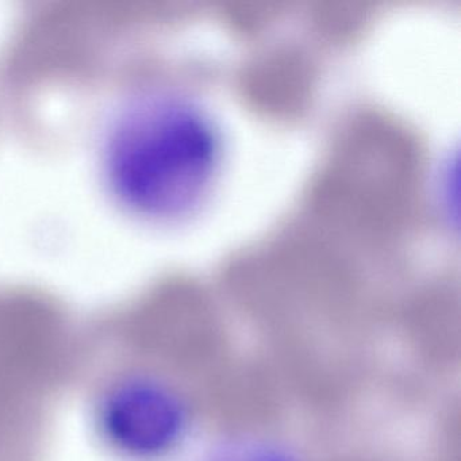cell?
I'll list each match as a JSON object with an SVG mask.
<instances>
[{"mask_svg": "<svg viewBox=\"0 0 461 461\" xmlns=\"http://www.w3.org/2000/svg\"><path fill=\"white\" fill-rule=\"evenodd\" d=\"M98 425L110 447L136 461L176 452L193 428L190 402L163 380L136 376L115 383L98 404Z\"/></svg>", "mask_w": 461, "mask_h": 461, "instance_id": "7a4b0ae2", "label": "cell"}, {"mask_svg": "<svg viewBox=\"0 0 461 461\" xmlns=\"http://www.w3.org/2000/svg\"><path fill=\"white\" fill-rule=\"evenodd\" d=\"M204 461H301L295 453L264 438H236L215 447Z\"/></svg>", "mask_w": 461, "mask_h": 461, "instance_id": "3957f363", "label": "cell"}, {"mask_svg": "<svg viewBox=\"0 0 461 461\" xmlns=\"http://www.w3.org/2000/svg\"><path fill=\"white\" fill-rule=\"evenodd\" d=\"M222 140L210 113L185 96H136L115 118L104 171L129 209L155 220L195 212L217 185Z\"/></svg>", "mask_w": 461, "mask_h": 461, "instance_id": "6da1fadb", "label": "cell"}]
</instances>
